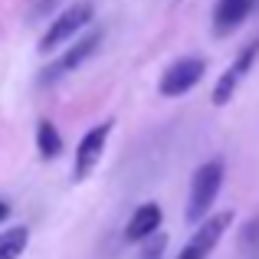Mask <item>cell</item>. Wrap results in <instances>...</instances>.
<instances>
[{"instance_id":"1","label":"cell","mask_w":259,"mask_h":259,"mask_svg":"<svg viewBox=\"0 0 259 259\" xmlns=\"http://www.w3.org/2000/svg\"><path fill=\"white\" fill-rule=\"evenodd\" d=\"M223 187V161L210 158L207 164H200L190 177V194H187V223H200L203 217L210 213V207L217 203V194Z\"/></svg>"},{"instance_id":"2","label":"cell","mask_w":259,"mask_h":259,"mask_svg":"<svg viewBox=\"0 0 259 259\" xmlns=\"http://www.w3.org/2000/svg\"><path fill=\"white\" fill-rule=\"evenodd\" d=\"M92 20H95V4L92 0H76V4H69L56 20H50V26H46V33L39 36L36 50L39 53H56L63 43L76 39V33L85 30Z\"/></svg>"},{"instance_id":"3","label":"cell","mask_w":259,"mask_h":259,"mask_svg":"<svg viewBox=\"0 0 259 259\" xmlns=\"http://www.w3.org/2000/svg\"><path fill=\"white\" fill-rule=\"evenodd\" d=\"M256 59H259V39H249V43L233 56V63L220 72L213 92H210V102H213L217 108H223V105H230V102H233V95L240 92L243 79L249 76V69L256 66Z\"/></svg>"},{"instance_id":"4","label":"cell","mask_w":259,"mask_h":259,"mask_svg":"<svg viewBox=\"0 0 259 259\" xmlns=\"http://www.w3.org/2000/svg\"><path fill=\"white\" fill-rule=\"evenodd\" d=\"M112 128H115V121L105 118L102 125H92L82 138H79L76 161H72V181L76 184L85 181V177L102 164V154H105V145H108V138H112Z\"/></svg>"},{"instance_id":"5","label":"cell","mask_w":259,"mask_h":259,"mask_svg":"<svg viewBox=\"0 0 259 259\" xmlns=\"http://www.w3.org/2000/svg\"><path fill=\"white\" fill-rule=\"evenodd\" d=\"M230 223H233V210H220L213 217H203L177 259H207L217 249V243L223 240V233L230 230Z\"/></svg>"},{"instance_id":"6","label":"cell","mask_w":259,"mask_h":259,"mask_svg":"<svg viewBox=\"0 0 259 259\" xmlns=\"http://www.w3.org/2000/svg\"><path fill=\"white\" fill-rule=\"evenodd\" d=\"M203 72H207V63H203L200 56H184V59H177V63H171L161 72L158 92L164 95V99H181V95H187L190 89L200 82Z\"/></svg>"},{"instance_id":"7","label":"cell","mask_w":259,"mask_h":259,"mask_svg":"<svg viewBox=\"0 0 259 259\" xmlns=\"http://www.w3.org/2000/svg\"><path fill=\"white\" fill-rule=\"evenodd\" d=\"M102 39H105V33H102V30H89L85 36H79L76 43H72L69 50H66L63 56H59L56 63H53V72L46 69V72H50V79H56V76H66V72L79 69V66H82L89 56H95V50L102 46Z\"/></svg>"},{"instance_id":"8","label":"cell","mask_w":259,"mask_h":259,"mask_svg":"<svg viewBox=\"0 0 259 259\" xmlns=\"http://www.w3.org/2000/svg\"><path fill=\"white\" fill-rule=\"evenodd\" d=\"M161 220H164V210H161V203H154V200L138 203V207H135V213L128 217V223H125V240H128V243L148 240L151 233H158V230H161Z\"/></svg>"},{"instance_id":"9","label":"cell","mask_w":259,"mask_h":259,"mask_svg":"<svg viewBox=\"0 0 259 259\" xmlns=\"http://www.w3.org/2000/svg\"><path fill=\"white\" fill-rule=\"evenodd\" d=\"M256 0H217L213 7V33L217 36H230V33H236L243 23H246V17L253 13Z\"/></svg>"},{"instance_id":"10","label":"cell","mask_w":259,"mask_h":259,"mask_svg":"<svg viewBox=\"0 0 259 259\" xmlns=\"http://www.w3.org/2000/svg\"><path fill=\"white\" fill-rule=\"evenodd\" d=\"M36 151L43 161H56L63 154V135H59V128L50 118H39V125H36Z\"/></svg>"},{"instance_id":"11","label":"cell","mask_w":259,"mask_h":259,"mask_svg":"<svg viewBox=\"0 0 259 259\" xmlns=\"http://www.w3.org/2000/svg\"><path fill=\"white\" fill-rule=\"evenodd\" d=\"M30 246V230L26 227H7L0 233V259H20Z\"/></svg>"},{"instance_id":"12","label":"cell","mask_w":259,"mask_h":259,"mask_svg":"<svg viewBox=\"0 0 259 259\" xmlns=\"http://www.w3.org/2000/svg\"><path fill=\"white\" fill-rule=\"evenodd\" d=\"M164 253H167V236L151 233L148 240H141V256L138 259H164Z\"/></svg>"},{"instance_id":"13","label":"cell","mask_w":259,"mask_h":259,"mask_svg":"<svg viewBox=\"0 0 259 259\" xmlns=\"http://www.w3.org/2000/svg\"><path fill=\"white\" fill-rule=\"evenodd\" d=\"M7 217H10V207H7V203H4V200H0V223H4V220H7Z\"/></svg>"}]
</instances>
